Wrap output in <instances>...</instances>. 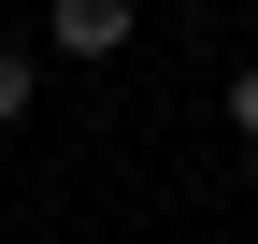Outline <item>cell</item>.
I'll use <instances>...</instances> for the list:
<instances>
[{
	"instance_id": "1",
	"label": "cell",
	"mask_w": 258,
	"mask_h": 244,
	"mask_svg": "<svg viewBox=\"0 0 258 244\" xmlns=\"http://www.w3.org/2000/svg\"><path fill=\"white\" fill-rule=\"evenodd\" d=\"M129 0H43V57H72V72H101V57H129Z\"/></svg>"
},
{
	"instance_id": "2",
	"label": "cell",
	"mask_w": 258,
	"mask_h": 244,
	"mask_svg": "<svg viewBox=\"0 0 258 244\" xmlns=\"http://www.w3.org/2000/svg\"><path fill=\"white\" fill-rule=\"evenodd\" d=\"M43 101V29H0V130Z\"/></svg>"
},
{
	"instance_id": "3",
	"label": "cell",
	"mask_w": 258,
	"mask_h": 244,
	"mask_svg": "<svg viewBox=\"0 0 258 244\" xmlns=\"http://www.w3.org/2000/svg\"><path fill=\"white\" fill-rule=\"evenodd\" d=\"M230 130H244V144H258V72H230Z\"/></svg>"
}]
</instances>
